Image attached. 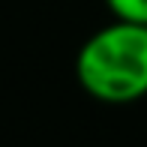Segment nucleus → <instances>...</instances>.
<instances>
[{
  "instance_id": "f257e3e1",
  "label": "nucleus",
  "mask_w": 147,
  "mask_h": 147,
  "mask_svg": "<svg viewBox=\"0 0 147 147\" xmlns=\"http://www.w3.org/2000/svg\"><path fill=\"white\" fill-rule=\"evenodd\" d=\"M81 90L105 105H129L147 96V24L114 18L84 39L75 54Z\"/></svg>"
},
{
  "instance_id": "f03ea898",
  "label": "nucleus",
  "mask_w": 147,
  "mask_h": 147,
  "mask_svg": "<svg viewBox=\"0 0 147 147\" xmlns=\"http://www.w3.org/2000/svg\"><path fill=\"white\" fill-rule=\"evenodd\" d=\"M105 6L120 21L147 24V0H105Z\"/></svg>"
}]
</instances>
